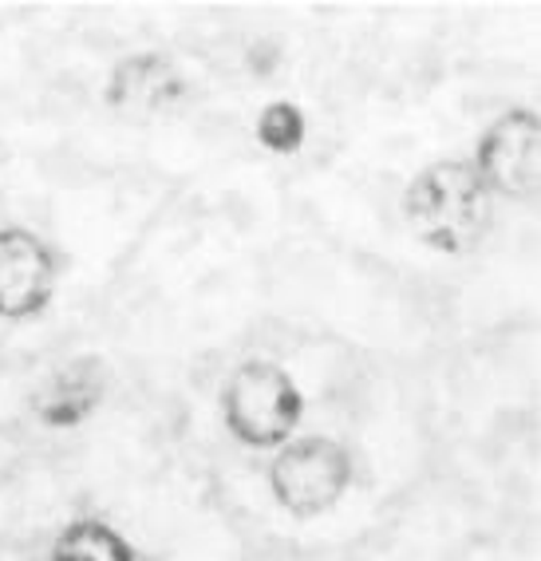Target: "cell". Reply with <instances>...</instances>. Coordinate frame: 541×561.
<instances>
[{
    "label": "cell",
    "instance_id": "obj_6",
    "mask_svg": "<svg viewBox=\"0 0 541 561\" xmlns=\"http://www.w3.org/2000/svg\"><path fill=\"white\" fill-rule=\"evenodd\" d=\"M186 95V76L162 51H135L115 64L103 100L123 119H159Z\"/></svg>",
    "mask_w": 541,
    "mask_h": 561
},
{
    "label": "cell",
    "instance_id": "obj_3",
    "mask_svg": "<svg viewBox=\"0 0 541 561\" xmlns=\"http://www.w3.org/2000/svg\"><path fill=\"white\" fill-rule=\"evenodd\" d=\"M352 482V455L329 435H304L277 447L269 462V491L292 518H321L344 499Z\"/></svg>",
    "mask_w": 541,
    "mask_h": 561
},
{
    "label": "cell",
    "instance_id": "obj_7",
    "mask_svg": "<svg viewBox=\"0 0 541 561\" xmlns=\"http://www.w3.org/2000/svg\"><path fill=\"white\" fill-rule=\"evenodd\" d=\"M107 383L111 376L100 356H80V360L51 371L48 383L32 396V411L44 427L68 432V427H80L83 420H91L100 411V403L107 400Z\"/></svg>",
    "mask_w": 541,
    "mask_h": 561
},
{
    "label": "cell",
    "instance_id": "obj_2",
    "mask_svg": "<svg viewBox=\"0 0 541 561\" xmlns=\"http://www.w3.org/2000/svg\"><path fill=\"white\" fill-rule=\"evenodd\" d=\"M226 427L245 447H285L304 420V396L289 371L273 360H241L221 391Z\"/></svg>",
    "mask_w": 541,
    "mask_h": 561
},
{
    "label": "cell",
    "instance_id": "obj_9",
    "mask_svg": "<svg viewBox=\"0 0 541 561\" xmlns=\"http://www.w3.org/2000/svg\"><path fill=\"white\" fill-rule=\"evenodd\" d=\"M304 111L289 100H273L269 107L257 115V142L273 154H297L304 142Z\"/></svg>",
    "mask_w": 541,
    "mask_h": 561
},
{
    "label": "cell",
    "instance_id": "obj_4",
    "mask_svg": "<svg viewBox=\"0 0 541 561\" xmlns=\"http://www.w3.org/2000/svg\"><path fill=\"white\" fill-rule=\"evenodd\" d=\"M474 174L486 194L506 202H533L541 179V127L530 107H514L486 127L474 154Z\"/></svg>",
    "mask_w": 541,
    "mask_h": 561
},
{
    "label": "cell",
    "instance_id": "obj_5",
    "mask_svg": "<svg viewBox=\"0 0 541 561\" xmlns=\"http://www.w3.org/2000/svg\"><path fill=\"white\" fill-rule=\"evenodd\" d=\"M56 289V257L36 233L0 230V321H32Z\"/></svg>",
    "mask_w": 541,
    "mask_h": 561
},
{
    "label": "cell",
    "instance_id": "obj_8",
    "mask_svg": "<svg viewBox=\"0 0 541 561\" xmlns=\"http://www.w3.org/2000/svg\"><path fill=\"white\" fill-rule=\"evenodd\" d=\"M51 561H139L130 541L100 518L68 522L51 541Z\"/></svg>",
    "mask_w": 541,
    "mask_h": 561
},
{
    "label": "cell",
    "instance_id": "obj_1",
    "mask_svg": "<svg viewBox=\"0 0 541 561\" xmlns=\"http://www.w3.org/2000/svg\"><path fill=\"white\" fill-rule=\"evenodd\" d=\"M403 214L423 245L439 253H467L491 226V194L471 162L439 159L407 182Z\"/></svg>",
    "mask_w": 541,
    "mask_h": 561
}]
</instances>
